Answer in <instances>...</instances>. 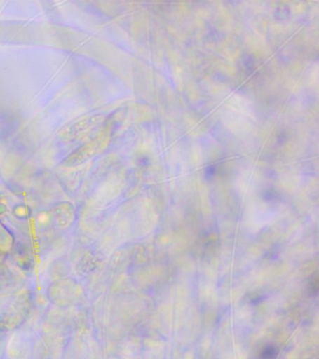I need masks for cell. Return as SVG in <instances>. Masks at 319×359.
I'll return each instance as SVG.
<instances>
[]
</instances>
